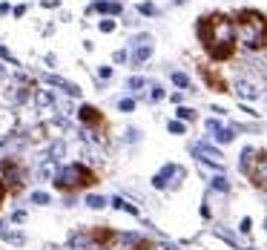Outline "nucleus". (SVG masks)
Listing matches in <instances>:
<instances>
[{
  "mask_svg": "<svg viewBox=\"0 0 267 250\" xmlns=\"http://www.w3.org/2000/svg\"><path fill=\"white\" fill-rule=\"evenodd\" d=\"M176 170H178L176 164H167L158 176H152V187H155V190H164V187H167V179H170V176H176Z\"/></svg>",
  "mask_w": 267,
  "mask_h": 250,
  "instance_id": "10",
  "label": "nucleus"
},
{
  "mask_svg": "<svg viewBox=\"0 0 267 250\" xmlns=\"http://www.w3.org/2000/svg\"><path fill=\"white\" fill-rule=\"evenodd\" d=\"M89 239H92L95 245H101V248L112 250V248H115V242H118V230H112V227L101 224V227H92V230H89Z\"/></svg>",
  "mask_w": 267,
  "mask_h": 250,
  "instance_id": "7",
  "label": "nucleus"
},
{
  "mask_svg": "<svg viewBox=\"0 0 267 250\" xmlns=\"http://www.w3.org/2000/svg\"><path fill=\"white\" fill-rule=\"evenodd\" d=\"M167 129H170L173 135H184V132H187V126H184V121H170V124H167Z\"/></svg>",
  "mask_w": 267,
  "mask_h": 250,
  "instance_id": "25",
  "label": "nucleus"
},
{
  "mask_svg": "<svg viewBox=\"0 0 267 250\" xmlns=\"http://www.w3.org/2000/svg\"><path fill=\"white\" fill-rule=\"evenodd\" d=\"M118 109H121V112H132V109H135V101H132V98H121Z\"/></svg>",
  "mask_w": 267,
  "mask_h": 250,
  "instance_id": "27",
  "label": "nucleus"
},
{
  "mask_svg": "<svg viewBox=\"0 0 267 250\" xmlns=\"http://www.w3.org/2000/svg\"><path fill=\"white\" fill-rule=\"evenodd\" d=\"M173 84L181 87V89H187V87H190V78H187L184 72H173Z\"/></svg>",
  "mask_w": 267,
  "mask_h": 250,
  "instance_id": "24",
  "label": "nucleus"
},
{
  "mask_svg": "<svg viewBox=\"0 0 267 250\" xmlns=\"http://www.w3.org/2000/svg\"><path fill=\"white\" fill-rule=\"evenodd\" d=\"M155 250H178V245H173V242H158Z\"/></svg>",
  "mask_w": 267,
  "mask_h": 250,
  "instance_id": "33",
  "label": "nucleus"
},
{
  "mask_svg": "<svg viewBox=\"0 0 267 250\" xmlns=\"http://www.w3.org/2000/svg\"><path fill=\"white\" fill-rule=\"evenodd\" d=\"M109 204H112L115 210H121V213H129V216H138V207H135V204H129V201H126V198H121V196H115V198H112Z\"/></svg>",
  "mask_w": 267,
  "mask_h": 250,
  "instance_id": "14",
  "label": "nucleus"
},
{
  "mask_svg": "<svg viewBox=\"0 0 267 250\" xmlns=\"http://www.w3.org/2000/svg\"><path fill=\"white\" fill-rule=\"evenodd\" d=\"M241 173L250 179V184L259 190H267V150H253L244 147L241 150V161H238Z\"/></svg>",
  "mask_w": 267,
  "mask_h": 250,
  "instance_id": "4",
  "label": "nucleus"
},
{
  "mask_svg": "<svg viewBox=\"0 0 267 250\" xmlns=\"http://www.w3.org/2000/svg\"><path fill=\"white\" fill-rule=\"evenodd\" d=\"M0 173H3V181L12 193H20L23 190V181H26V173H23V164L18 156H6L0 158Z\"/></svg>",
  "mask_w": 267,
  "mask_h": 250,
  "instance_id": "5",
  "label": "nucleus"
},
{
  "mask_svg": "<svg viewBox=\"0 0 267 250\" xmlns=\"http://www.w3.org/2000/svg\"><path fill=\"white\" fill-rule=\"evenodd\" d=\"M32 204H49V193L35 190V193H32Z\"/></svg>",
  "mask_w": 267,
  "mask_h": 250,
  "instance_id": "26",
  "label": "nucleus"
},
{
  "mask_svg": "<svg viewBox=\"0 0 267 250\" xmlns=\"http://www.w3.org/2000/svg\"><path fill=\"white\" fill-rule=\"evenodd\" d=\"M58 161L55 158H43L40 161V167H37V176L43 179V181H55V176H58Z\"/></svg>",
  "mask_w": 267,
  "mask_h": 250,
  "instance_id": "9",
  "label": "nucleus"
},
{
  "mask_svg": "<svg viewBox=\"0 0 267 250\" xmlns=\"http://www.w3.org/2000/svg\"><path fill=\"white\" fill-rule=\"evenodd\" d=\"M95 9H98V12H107V15H118L121 12L118 3H95Z\"/></svg>",
  "mask_w": 267,
  "mask_h": 250,
  "instance_id": "21",
  "label": "nucleus"
},
{
  "mask_svg": "<svg viewBox=\"0 0 267 250\" xmlns=\"http://www.w3.org/2000/svg\"><path fill=\"white\" fill-rule=\"evenodd\" d=\"M6 190H9V187H6V181L0 179V204H3V198H6Z\"/></svg>",
  "mask_w": 267,
  "mask_h": 250,
  "instance_id": "36",
  "label": "nucleus"
},
{
  "mask_svg": "<svg viewBox=\"0 0 267 250\" xmlns=\"http://www.w3.org/2000/svg\"><path fill=\"white\" fill-rule=\"evenodd\" d=\"M213 138H215V144H233L236 141V129L233 126H221V129L213 132Z\"/></svg>",
  "mask_w": 267,
  "mask_h": 250,
  "instance_id": "11",
  "label": "nucleus"
},
{
  "mask_svg": "<svg viewBox=\"0 0 267 250\" xmlns=\"http://www.w3.org/2000/svg\"><path fill=\"white\" fill-rule=\"evenodd\" d=\"M213 233H215V239H221V242H227L230 248H236V250H244V248H241V242H238V239H236V236H233V233H230V230H224V227H215Z\"/></svg>",
  "mask_w": 267,
  "mask_h": 250,
  "instance_id": "13",
  "label": "nucleus"
},
{
  "mask_svg": "<svg viewBox=\"0 0 267 250\" xmlns=\"http://www.w3.org/2000/svg\"><path fill=\"white\" fill-rule=\"evenodd\" d=\"M78 118H81L89 129H101V126H104V115H101V109H95V107H89V104H84V107L78 109Z\"/></svg>",
  "mask_w": 267,
  "mask_h": 250,
  "instance_id": "8",
  "label": "nucleus"
},
{
  "mask_svg": "<svg viewBox=\"0 0 267 250\" xmlns=\"http://www.w3.org/2000/svg\"><path fill=\"white\" fill-rule=\"evenodd\" d=\"M52 184L60 193H75V190H81V187H95L98 184V176L89 170L87 164H69V167H63L58 176H55Z\"/></svg>",
  "mask_w": 267,
  "mask_h": 250,
  "instance_id": "3",
  "label": "nucleus"
},
{
  "mask_svg": "<svg viewBox=\"0 0 267 250\" xmlns=\"http://www.w3.org/2000/svg\"><path fill=\"white\" fill-rule=\"evenodd\" d=\"M198 75H201V81L207 84V89L213 92H230V84H227V78L215 69V66H207V63H198Z\"/></svg>",
  "mask_w": 267,
  "mask_h": 250,
  "instance_id": "6",
  "label": "nucleus"
},
{
  "mask_svg": "<svg viewBox=\"0 0 267 250\" xmlns=\"http://www.w3.org/2000/svg\"><path fill=\"white\" fill-rule=\"evenodd\" d=\"M161 98H164V89H161L158 84H152V87H149V92H147V101H149V104H155V101H161Z\"/></svg>",
  "mask_w": 267,
  "mask_h": 250,
  "instance_id": "23",
  "label": "nucleus"
},
{
  "mask_svg": "<svg viewBox=\"0 0 267 250\" xmlns=\"http://www.w3.org/2000/svg\"><path fill=\"white\" fill-rule=\"evenodd\" d=\"M35 104H37L40 109H49V107L55 104V98H52V92H46V89H37V92H35Z\"/></svg>",
  "mask_w": 267,
  "mask_h": 250,
  "instance_id": "16",
  "label": "nucleus"
},
{
  "mask_svg": "<svg viewBox=\"0 0 267 250\" xmlns=\"http://www.w3.org/2000/svg\"><path fill=\"white\" fill-rule=\"evenodd\" d=\"M198 40H201V46H204V52H207L210 61L221 63V61H230L233 55H236V23H233V18L230 15H224V12H213V15H204L201 20H198Z\"/></svg>",
  "mask_w": 267,
  "mask_h": 250,
  "instance_id": "1",
  "label": "nucleus"
},
{
  "mask_svg": "<svg viewBox=\"0 0 267 250\" xmlns=\"http://www.w3.org/2000/svg\"><path fill=\"white\" fill-rule=\"evenodd\" d=\"M176 115L181 118V121H196V109H190V107H178Z\"/></svg>",
  "mask_w": 267,
  "mask_h": 250,
  "instance_id": "22",
  "label": "nucleus"
},
{
  "mask_svg": "<svg viewBox=\"0 0 267 250\" xmlns=\"http://www.w3.org/2000/svg\"><path fill=\"white\" fill-rule=\"evenodd\" d=\"M0 236H3V242H9V245H18V248H20V245H26V236H23V233H15V230H3Z\"/></svg>",
  "mask_w": 267,
  "mask_h": 250,
  "instance_id": "18",
  "label": "nucleus"
},
{
  "mask_svg": "<svg viewBox=\"0 0 267 250\" xmlns=\"http://www.w3.org/2000/svg\"><path fill=\"white\" fill-rule=\"evenodd\" d=\"M84 204L92 207V210H101V207H107V198H104V196H87V198H84Z\"/></svg>",
  "mask_w": 267,
  "mask_h": 250,
  "instance_id": "19",
  "label": "nucleus"
},
{
  "mask_svg": "<svg viewBox=\"0 0 267 250\" xmlns=\"http://www.w3.org/2000/svg\"><path fill=\"white\" fill-rule=\"evenodd\" d=\"M265 233H267V216H265Z\"/></svg>",
  "mask_w": 267,
  "mask_h": 250,
  "instance_id": "38",
  "label": "nucleus"
},
{
  "mask_svg": "<svg viewBox=\"0 0 267 250\" xmlns=\"http://www.w3.org/2000/svg\"><path fill=\"white\" fill-rule=\"evenodd\" d=\"M244 250H256V248H244Z\"/></svg>",
  "mask_w": 267,
  "mask_h": 250,
  "instance_id": "39",
  "label": "nucleus"
},
{
  "mask_svg": "<svg viewBox=\"0 0 267 250\" xmlns=\"http://www.w3.org/2000/svg\"><path fill=\"white\" fill-rule=\"evenodd\" d=\"M112 29H115L112 20H101V32H112Z\"/></svg>",
  "mask_w": 267,
  "mask_h": 250,
  "instance_id": "34",
  "label": "nucleus"
},
{
  "mask_svg": "<svg viewBox=\"0 0 267 250\" xmlns=\"http://www.w3.org/2000/svg\"><path fill=\"white\" fill-rule=\"evenodd\" d=\"M43 6H58V0H43Z\"/></svg>",
  "mask_w": 267,
  "mask_h": 250,
  "instance_id": "37",
  "label": "nucleus"
},
{
  "mask_svg": "<svg viewBox=\"0 0 267 250\" xmlns=\"http://www.w3.org/2000/svg\"><path fill=\"white\" fill-rule=\"evenodd\" d=\"M149 55H152V46H149V43H141V46H135V61H147Z\"/></svg>",
  "mask_w": 267,
  "mask_h": 250,
  "instance_id": "20",
  "label": "nucleus"
},
{
  "mask_svg": "<svg viewBox=\"0 0 267 250\" xmlns=\"http://www.w3.org/2000/svg\"><path fill=\"white\" fill-rule=\"evenodd\" d=\"M63 153H66V147H63V144H52V150H49V158H55V161H60V156H63Z\"/></svg>",
  "mask_w": 267,
  "mask_h": 250,
  "instance_id": "28",
  "label": "nucleus"
},
{
  "mask_svg": "<svg viewBox=\"0 0 267 250\" xmlns=\"http://www.w3.org/2000/svg\"><path fill=\"white\" fill-rule=\"evenodd\" d=\"M233 23H236V40L244 49L250 52L267 49V15H262L259 9H238Z\"/></svg>",
  "mask_w": 267,
  "mask_h": 250,
  "instance_id": "2",
  "label": "nucleus"
},
{
  "mask_svg": "<svg viewBox=\"0 0 267 250\" xmlns=\"http://www.w3.org/2000/svg\"><path fill=\"white\" fill-rule=\"evenodd\" d=\"M250 227H253V219H250V216H244V219L238 221V230H241V233H250Z\"/></svg>",
  "mask_w": 267,
  "mask_h": 250,
  "instance_id": "29",
  "label": "nucleus"
},
{
  "mask_svg": "<svg viewBox=\"0 0 267 250\" xmlns=\"http://www.w3.org/2000/svg\"><path fill=\"white\" fill-rule=\"evenodd\" d=\"M12 221H18V224H20V221H26V213H23V210H18V213H12Z\"/></svg>",
  "mask_w": 267,
  "mask_h": 250,
  "instance_id": "35",
  "label": "nucleus"
},
{
  "mask_svg": "<svg viewBox=\"0 0 267 250\" xmlns=\"http://www.w3.org/2000/svg\"><path fill=\"white\" fill-rule=\"evenodd\" d=\"M210 187H213V193H230V181H227L224 173H221V176H213V179H210Z\"/></svg>",
  "mask_w": 267,
  "mask_h": 250,
  "instance_id": "17",
  "label": "nucleus"
},
{
  "mask_svg": "<svg viewBox=\"0 0 267 250\" xmlns=\"http://www.w3.org/2000/svg\"><path fill=\"white\" fill-rule=\"evenodd\" d=\"M46 81H49L52 87H60V89H66V92H69V95H78V92H81V89H78L75 84H69V81H63V78H58V75H49Z\"/></svg>",
  "mask_w": 267,
  "mask_h": 250,
  "instance_id": "15",
  "label": "nucleus"
},
{
  "mask_svg": "<svg viewBox=\"0 0 267 250\" xmlns=\"http://www.w3.org/2000/svg\"><path fill=\"white\" fill-rule=\"evenodd\" d=\"M126 87H129V89H141V87H144V78H129Z\"/></svg>",
  "mask_w": 267,
  "mask_h": 250,
  "instance_id": "32",
  "label": "nucleus"
},
{
  "mask_svg": "<svg viewBox=\"0 0 267 250\" xmlns=\"http://www.w3.org/2000/svg\"><path fill=\"white\" fill-rule=\"evenodd\" d=\"M129 250H155V245H152L149 239H141V242H138L135 248H129Z\"/></svg>",
  "mask_w": 267,
  "mask_h": 250,
  "instance_id": "30",
  "label": "nucleus"
},
{
  "mask_svg": "<svg viewBox=\"0 0 267 250\" xmlns=\"http://www.w3.org/2000/svg\"><path fill=\"white\" fill-rule=\"evenodd\" d=\"M0 227H3V221H0Z\"/></svg>",
  "mask_w": 267,
  "mask_h": 250,
  "instance_id": "40",
  "label": "nucleus"
},
{
  "mask_svg": "<svg viewBox=\"0 0 267 250\" xmlns=\"http://www.w3.org/2000/svg\"><path fill=\"white\" fill-rule=\"evenodd\" d=\"M236 89H238L241 98H259V87H256L253 81H244V78H241V81L236 84Z\"/></svg>",
  "mask_w": 267,
  "mask_h": 250,
  "instance_id": "12",
  "label": "nucleus"
},
{
  "mask_svg": "<svg viewBox=\"0 0 267 250\" xmlns=\"http://www.w3.org/2000/svg\"><path fill=\"white\" fill-rule=\"evenodd\" d=\"M138 12H141V15H155L158 9H155L152 3H141V6H138Z\"/></svg>",
  "mask_w": 267,
  "mask_h": 250,
  "instance_id": "31",
  "label": "nucleus"
}]
</instances>
